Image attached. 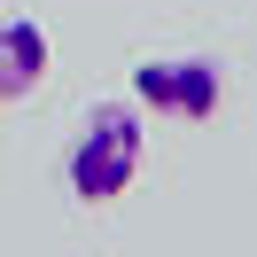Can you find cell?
<instances>
[{"label":"cell","instance_id":"cell-1","mask_svg":"<svg viewBox=\"0 0 257 257\" xmlns=\"http://www.w3.org/2000/svg\"><path fill=\"white\" fill-rule=\"evenodd\" d=\"M148 156V109L141 101H94L63 148V179L78 203H117Z\"/></svg>","mask_w":257,"mask_h":257},{"label":"cell","instance_id":"cell-2","mask_svg":"<svg viewBox=\"0 0 257 257\" xmlns=\"http://www.w3.org/2000/svg\"><path fill=\"white\" fill-rule=\"evenodd\" d=\"M133 101H141L148 117L203 125L226 101V63L218 55H148V63H133Z\"/></svg>","mask_w":257,"mask_h":257},{"label":"cell","instance_id":"cell-3","mask_svg":"<svg viewBox=\"0 0 257 257\" xmlns=\"http://www.w3.org/2000/svg\"><path fill=\"white\" fill-rule=\"evenodd\" d=\"M47 78V32L32 16H8L0 24V109H16L24 94H39Z\"/></svg>","mask_w":257,"mask_h":257}]
</instances>
